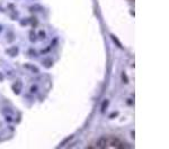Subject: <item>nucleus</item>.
<instances>
[{
  "label": "nucleus",
  "mask_w": 169,
  "mask_h": 149,
  "mask_svg": "<svg viewBox=\"0 0 169 149\" xmlns=\"http://www.w3.org/2000/svg\"><path fill=\"white\" fill-rule=\"evenodd\" d=\"M107 104H108V101L106 100V101L104 102V105H103V109H101V111H103V112H104V111H105V109L107 108Z\"/></svg>",
  "instance_id": "f257e3e1"
}]
</instances>
